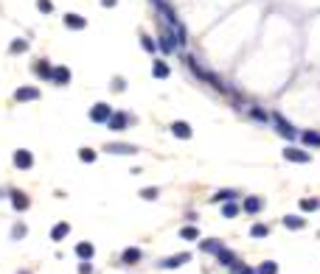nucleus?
<instances>
[{"instance_id": "43", "label": "nucleus", "mask_w": 320, "mask_h": 274, "mask_svg": "<svg viewBox=\"0 0 320 274\" xmlns=\"http://www.w3.org/2000/svg\"><path fill=\"white\" fill-rule=\"evenodd\" d=\"M20 274H31V272H20Z\"/></svg>"}, {"instance_id": "20", "label": "nucleus", "mask_w": 320, "mask_h": 274, "mask_svg": "<svg viewBox=\"0 0 320 274\" xmlns=\"http://www.w3.org/2000/svg\"><path fill=\"white\" fill-rule=\"evenodd\" d=\"M216 260H219V263H222V266H233V263H236V255L233 252H230V249H225V246H222V249H219V252H216Z\"/></svg>"}, {"instance_id": "33", "label": "nucleus", "mask_w": 320, "mask_h": 274, "mask_svg": "<svg viewBox=\"0 0 320 274\" xmlns=\"http://www.w3.org/2000/svg\"><path fill=\"white\" fill-rule=\"evenodd\" d=\"M79 160L82 162H96V151H93V148H79Z\"/></svg>"}, {"instance_id": "30", "label": "nucleus", "mask_w": 320, "mask_h": 274, "mask_svg": "<svg viewBox=\"0 0 320 274\" xmlns=\"http://www.w3.org/2000/svg\"><path fill=\"white\" fill-rule=\"evenodd\" d=\"M180 238H183V241H197L199 238V230H197V227H183V230H180Z\"/></svg>"}, {"instance_id": "9", "label": "nucleus", "mask_w": 320, "mask_h": 274, "mask_svg": "<svg viewBox=\"0 0 320 274\" xmlns=\"http://www.w3.org/2000/svg\"><path fill=\"white\" fill-rule=\"evenodd\" d=\"M40 98V90L37 87H20V90L15 92V101L17 104H26V101H37Z\"/></svg>"}, {"instance_id": "8", "label": "nucleus", "mask_w": 320, "mask_h": 274, "mask_svg": "<svg viewBox=\"0 0 320 274\" xmlns=\"http://www.w3.org/2000/svg\"><path fill=\"white\" fill-rule=\"evenodd\" d=\"M160 48H163V53H171V50L180 48V39H177V34H171V28H166L160 34Z\"/></svg>"}, {"instance_id": "38", "label": "nucleus", "mask_w": 320, "mask_h": 274, "mask_svg": "<svg viewBox=\"0 0 320 274\" xmlns=\"http://www.w3.org/2000/svg\"><path fill=\"white\" fill-rule=\"evenodd\" d=\"M23 235H26V224H17L15 230H12V238H15V241H20Z\"/></svg>"}, {"instance_id": "12", "label": "nucleus", "mask_w": 320, "mask_h": 274, "mask_svg": "<svg viewBox=\"0 0 320 274\" xmlns=\"http://www.w3.org/2000/svg\"><path fill=\"white\" fill-rule=\"evenodd\" d=\"M127 123H129V115L127 112H115L113 118H110V123H107V126L113 129V132H124V129H127Z\"/></svg>"}, {"instance_id": "34", "label": "nucleus", "mask_w": 320, "mask_h": 274, "mask_svg": "<svg viewBox=\"0 0 320 274\" xmlns=\"http://www.w3.org/2000/svg\"><path fill=\"white\" fill-rule=\"evenodd\" d=\"M26 48H29V42H26V39H15V42L9 45V50H12V53H23Z\"/></svg>"}, {"instance_id": "24", "label": "nucleus", "mask_w": 320, "mask_h": 274, "mask_svg": "<svg viewBox=\"0 0 320 274\" xmlns=\"http://www.w3.org/2000/svg\"><path fill=\"white\" fill-rule=\"evenodd\" d=\"M138 36H141V48H143V50H149V53H155V50H157L155 39H152V36L146 34V31H141V34H138Z\"/></svg>"}, {"instance_id": "26", "label": "nucleus", "mask_w": 320, "mask_h": 274, "mask_svg": "<svg viewBox=\"0 0 320 274\" xmlns=\"http://www.w3.org/2000/svg\"><path fill=\"white\" fill-rule=\"evenodd\" d=\"M250 235H253V238H267V235H270V227L267 224H253L250 227Z\"/></svg>"}, {"instance_id": "22", "label": "nucleus", "mask_w": 320, "mask_h": 274, "mask_svg": "<svg viewBox=\"0 0 320 274\" xmlns=\"http://www.w3.org/2000/svg\"><path fill=\"white\" fill-rule=\"evenodd\" d=\"M236 196H239L236 190H219V193H213V196H211V202L213 204H216V202H225V204H228V202H233Z\"/></svg>"}, {"instance_id": "23", "label": "nucleus", "mask_w": 320, "mask_h": 274, "mask_svg": "<svg viewBox=\"0 0 320 274\" xmlns=\"http://www.w3.org/2000/svg\"><path fill=\"white\" fill-rule=\"evenodd\" d=\"M169 73H171V70H169V64L160 62V59H157V62L152 64V76H155V78H166Z\"/></svg>"}, {"instance_id": "14", "label": "nucleus", "mask_w": 320, "mask_h": 274, "mask_svg": "<svg viewBox=\"0 0 320 274\" xmlns=\"http://www.w3.org/2000/svg\"><path fill=\"white\" fill-rule=\"evenodd\" d=\"M65 25L71 31H82V28H87V20L82 14H73L71 11V14H65Z\"/></svg>"}, {"instance_id": "31", "label": "nucleus", "mask_w": 320, "mask_h": 274, "mask_svg": "<svg viewBox=\"0 0 320 274\" xmlns=\"http://www.w3.org/2000/svg\"><path fill=\"white\" fill-rule=\"evenodd\" d=\"M230 274H256V269H250V266H244L242 260H236L230 266Z\"/></svg>"}, {"instance_id": "2", "label": "nucleus", "mask_w": 320, "mask_h": 274, "mask_svg": "<svg viewBox=\"0 0 320 274\" xmlns=\"http://www.w3.org/2000/svg\"><path fill=\"white\" fill-rule=\"evenodd\" d=\"M270 120L275 123V132L281 134V137H286V140H295V137H300L298 129L292 126V123H289V120H286L281 112H272V115H270Z\"/></svg>"}, {"instance_id": "15", "label": "nucleus", "mask_w": 320, "mask_h": 274, "mask_svg": "<svg viewBox=\"0 0 320 274\" xmlns=\"http://www.w3.org/2000/svg\"><path fill=\"white\" fill-rule=\"evenodd\" d=\"M141 258H143V252L138 249V246H129V249H124V255H121V260L127 263V266H135Z\"/></svg>"}, {"instance_id": "32", "label": "nucleus", "mask_w": 320, "mask_h": 274, "mask_svg": "<svg viewBox=\"0 0 320 274\" xmlns=\"http://www.w3.org/2000/svg\"><path fill=\"white\" fill-rule=\"evenodd\" d=\"M317 207H320L317 199H300V210H303V213H314Z\"/></svg>"}, {"instance_id": "7", "label": "nucleus", "mask_w": 320, "mask_h": 274, "mask_svg": "<svg viewBox=\"0 0 320 274\" xmlns=\"http://www.w3.org/2000/svg\"><path fill=\"white\" fill-rule=\"evenodd\" d=\"M169 132L174 134V137H180V140H188L194 134V129L185 123V120H171V126H169Z\"/></svg>"}, {"instance_id": "1", "label": "nucleus", "mask_w": 320, "mask_h": 274, "mask_svg": "<svg viewBox=\"0 0 320 274\" xmlns=\"http://www.w3.org/2000/svg\"><path fill=\"white\" fill-rule=\"evenodd\" d=\"M185 64H188V70H191V73H197V76L202 78V81H205V84L216 87V90H222V92H228V84H225V81H222L219 76H213V73H208L205 67H199V64H197V59H194V56H185Z\"/></svg>"}, {"instance_id": "35", "label": "nucleus", "mask_w": 320, "mask_h": 274, "mask_svg": "<svg viewBox=\"0 0 320 274\" xmlns=\"http://www.w3.org/2000/svg\"><path fill=\"white\" fill-rule=\"evenodd\" d=\"M138 196L146 199V202H155V199H157V188H143L141 193H138Z\"/></svg>"}, {"instance_id": "6", "label": "nucleus", "mask_w": 320, "mask_h": 274, "mask_svg": "<svg viewBox=\"0 0 320 274\" xmlns=\"http://www.w3.org/2000/svg\"><path fill=\"white\" fill-rule=\"evenodd\" d=\"M188 260H191V255H188V252H180V255H171V258H163L157 266H160V269H180V266H185Z\"/></svg>"}, {"instance_id": "17", "label": "nucleus", "mask_w": 320, "mask_h": 274, "mask_svg": "<svg viewBox=\"0 0 320 274\" xmlns=\"http://www.w3.org/2000/svg\"><path fill=\"white\" fill-rule=\"evenodd\" d=\"M261 199H258V196H247V199H244V204H242V210L244 213H250V216H256V213L258 210H261Z\"/></svg>"}, {"instance_id": "18", "label": "nucleus", "mask_w": 320, "mask_h": 274, "mask_svg": "<svg viewBox=\"0 0 320 274\" xmlns=\"http://www.w3.org/2000/svg\"><path fill=\"white\" fill-rule=\"evenodd\" d=\"M68 232H71V224H68V221H59V224H54V230H51V241H62Z\"/></svg>"}, {"instance_id": "16", "label": "nucleus", "mask_w": 320, "mask_h": 274, "mask_svg": "<svg viewBox=\"0 0 320 274\" xmlns=\"http://www.w3.org/2000/svg\"><path fill=\"white\" fill-rule=\"evenodd\" d=\"M34 73H40L45 81H51V78H54V67H51L45 59H37V62H34Z\"/></svg>"}, {"instance_id": "27", "label": "nucleus", "mask_w": 320, "mask_h": 274, "mask_svg": "<svg viewBox=\"0 0 320 274\" xmlns=\"http://www.w3.org/2000/svg\"><path fill=\"white\" fill-rule=\"evenodd\" d=\"M256 274H278V263H272V260H264L261 266L256 269Z\"/></svg>"}, {"instance_id": "3", "label": "nucleus", "mask_w": 320, "mask_h": 274, "mask_svg": "<svg viewBox=\"0 0 320 274\" xmlns=\"http://www.w3.org/2000/svg\"><path fill=\"white\" fill-rule=\"evenodd\" d=\"M113 115L115 112L110 109V104H93L90 106V120H93V123H99V126H107Z\"/></svg>"}, {"instance_id": "37", "label": "nucleus", "mask_w": 320, "mask_h": 274, "mask_svg": "<svg viewBox=\"0 0 320 274\" xmlns=\"http://www.w3.org/2000/svg\"><path fill=\"white\" fill-rule=\"evenodd\" d=\"M79 274H93V263H90V260H82V263H79Z\"/></svg>"}, {"instance_id": "10", "label": "nucleus", "mask_w": 320, "mask_h": 274, "mask_svg": "<svg viewBox=\"0 0 320 274\" xmlns=\"http://www.w3.org/2000/svg\"><path fill=\"white\" fill-rule=\"evenodd\" d=\"M54 84H59V87H68L71 84V70L65 67V64H59V67H54V78H51Z\"/></svg>"}, {"instance_id": "13", "label": "nucleus", "mask_w": 320, "mask_h": 274, "mask_svg": "<svg viewBox=\"0 0 320 274\" xmlns=\"http://www.w3.org/2000/svg\"><path fill=\"white\" fill-rule=\"evenodd\" d=\"M104 151H110V154H138V148L129 146V143H110V146H104Z\"/></svg>"}, {"instance_id": "28", "label": "nucleus", "mask_w": 320, "mask_h": 274, "mask_svg": "<svg viewBox=\"0 0 320 274\" xmlns=\"http://www.w3.org/2000/svg\"><path fill=\"white\" fill-rule=\"evenodd\" d=\"M222 249V244L216 238H208V241H202V252H211V255H216Z\"/></svg>"}, {"instance_id": "42", "label": "nucleus", "mask_w": 320, "mask_h": 274, "mask_svg": "<svg viewBox=\"0 0 320 274\" xmlns=\"http://www.w3.org/2000/svg\"><path fill=\"white\" fill-rule=\"evenodd\" d=\"M152 3H155V6H160V3H163V0H152Z\"/></svg>"}, {"instance_id": "41", "label": "nucleus", "mask_w": 320, "mask_h": 274, "mask_svg": "<svg viewBox=\"0 0 320 274\" xmlns=\"http://www.w3.org/2000/svg\"><path fill=\"white\" fill-rule=\"evenodd\" d=\"M101 6H107V8H113V6H118V0H99Z\"/></svg>"}, {"instance_id": "4", "label": "nucleus", "mask_w": 320, "mask_h": 274, "mask_svg": "<svg viewBox=\"0 0 320 274\" xmlns=\"http://www.w3.org/2000/svg\"><path fill=\"white\" fill-rule=\"evenodd\" d=\"M281 154H284V160L298 162V165H306V162H312V154H309V151H303V148H295V146H286Z\"/></svg>"}, {"instance_id": "29", "label": "nucleus", "mask_w": 320, "mask_h": 274, "mask_svg": "<svg viewBox=\"0 0 320 274\" xmlns=\"http://www.w3.org/2000/svg\"><path fill=\"white\" fill-rule=\"evenodd\" d=\"M222 216H225V218H236V216H239V204H236V202L222 204Z\"/></svg>"}, {"instance_id": "39", "label": "nucleus", "mask_w": 320, "mask_h": 274, "mask_svg": "<svg viewBox=\"0 0 320 274\" xmlns=\"http://www.w3.org/2000/svg\"><path fill=\"white\" fill-rule=\"evenodd\" d=\"M250 115H253L256 120H267V112H264V109H258V106H256V109H250Z\"/></svg>"}, {"instance_id": "5", "label": "nucleus", "mask_w": 320, "mask_h": 274, "mask_svg": "<svg viewBox=\"0 0 320 274\" xmlns=\"http://www.w3.org/2000/svg\"><path fill=\"white\" fill-rule=\"evenodd\" d=\"M31 165H34V154H31L29 148H17V151H15V168L29 171Z\"/></svg>"}, {"instance_id": "40", "label": "nucleus", "mask_w": 320, "mask_h": 274, "mask_svg": "<svg viewBox=\"0 0 320 274\" xmlns=\"http://www.w3.org/2000/svg\"><path fill=\"white\" fill-rule=\"evenodd\" d=\"M113 90H115V92L124 90V78H113Z\"/></svg>"}, {"instance_id": "25", "label": "nucleus", "mask_w": 320, "mask_h": 274, "mask_svg": "<svg viewBox=\"0 0 320 274\" xmlns=\"http://www.w3.org/2000/svg\"><path fill=\"white\" fill-rule=\"evenodd\" d=\"M300 140H303L306 146L320 148V132H303V134H300Z\"/></svg>"}, {"instance_id": "11", "label": "nucleus", "mask_w": 320, "mask_h": 274, "mask_svg": "<svg viewBox=\"0 0 320 274\" xmlns=\"http://www.w3.org/2000/svg\"><path fill=\"white\" fill-rule=\"evenodd\" d=\"M9 199H12V204H15V210H29V196H26V193H23V190H12V193H9Z\"/></svg>"}, {"instance_id": "36", "label": "nucleus", "mask_w": 320, "mask_h": 274, "mask_svg": "<svg viewBox=\"0 0 320 274\" xmlns=\"http://www.w3.org/2000/svg\"><path fill=\"white\" fill-rule=\"evenodd\" d=\"M37 6H40V11H43V14H51V11H54L51 0H37Z\"/></svg>"}, {"instance_id": "19", "label": "nucleus", "mask_w": 320, "mask_h": 274, "mask_svg": "<svg viewBox=\"0 0 320 274\" xmlns=\"http://www.w3.org/2000/svg\"><path fill=\"white\" fill-rule=\"evenodd\" d=\"M76 255L82 260H93V255H96V249H93V244H87V241H82V244H76Z\"/></svg>"}, {"instance_id": "21", "label": "nucleus", "mask_w": 320, "mask_h": 274, "mask_svg": "<svg viewBox=\"0 0 320 274\" xmlns=\"http://www.w3.org/2000/svg\"><path fill=\"white\" fill-rule=\"evenodd\" d=\"M284 227H286V230H303V227H306V218H300V216H284Z\"/></svg>"}]
</instances>
